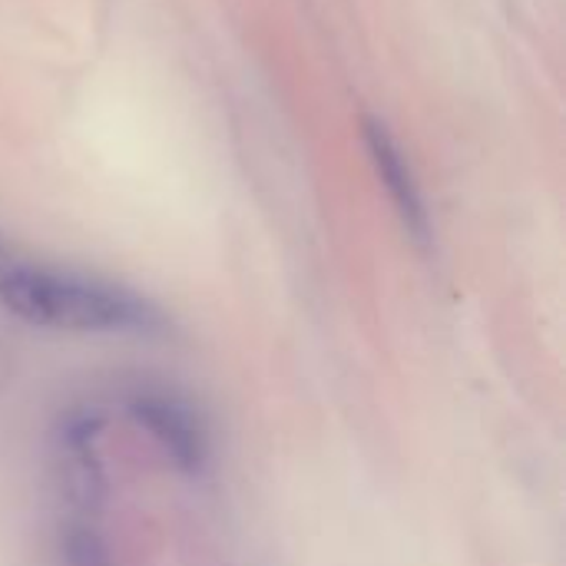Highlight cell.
<instances>
[{"label": "cell", "mask_w": 566, "mask_h": 566, "mask_svg": "<svg viewBox=\"0 0 566 566\" xmlns=\"http://www.w3.org/2000/svg\"><path fill=\"white\" fill-rule=\"evenodd\" d=\"M60 566H116L99 517L66 514L60 527Z\"/></svg>", "instance_id": "obj_5"}, {"label": "cell", "mask_w": 566, "mask_h": 566, "mask_svg": "<svg viewBox=\"0 0 566 566\" xmlns=\"http://www.w3.org/2000/svg\"><path fill=\"white\" fill-rule=\"evenodd\" d=\"M365 143H368V153H371V163L408 229V235L418 242V245H428L431 242V219H428V206H424V196L418 189V179L401 153V146L395 143V136L388 133L385 123L378 119H365Z\"/></svg>", "instance_id": "obj_4"}, {"label": "cell", "mask_w": 566, "mask_h": 566, "mask_svg": "<svg viewBox=\"0 0 566 566\" xmlns=\"http://www.w3.org/2000/svg\"><path fill=\"white\" fill-rule=\"evenodd\" d=\"M0 308L43 332L83 338H166L169 315L129 285L23 259L0 242Z\"/></svg>", "instance_id": "obj_1"}, {"label": "cell", "mask_w": 566, "mask_h": 566, "mask_svg": "<svg viewBox=\"0 0 566 566\" xmlns=\"http://www.w3.org/2000/svg\"><path fill=\"white\" fill-rule=\"evenodd\" d=\"M103 421L96 411H66L53 431V471L66 514L99 517L106 507V468L99 454Z\"/></svg>", "instance_id": "obj_3"}, {"label": "cell", "mask_w": 566, "mask_h": 566, "mask_svg": "<svg viewBox=\"0 0 566 566\" xmlns=\"http://www.w3.org/2000/svg\"><path fill=\"white\" fill-rule=\"evenodd\" d=\"M129 421L186 478H202L212 464V434L202 411L166 385H136L126 395Z\"/></svg>", "instance_id": "obj_2"}]
</instances>
